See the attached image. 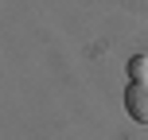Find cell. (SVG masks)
<instances>
[{
  "mask_svg": "<svg viewBox=\"0 0 148 140\" xmlns=\"http://www.w3.org/2000/svg\"><path fill=\"white\" fill-rule=\"evenodd\" d=\"M125 113L136 125L148 128V82H129L125 86Z\"/></svg>",
  "mask_w": 148,
  "mask_h": 140,
  "instance_id": "6da1fadb",
  "label": "cell"
},
{
  "mask_svg": "<svg viewBox=\"0 0 148 140\" xmlns=\"http://www.w3.org/2000/svg\"><path fill=\"white\" fill-rule=\"evenodd\" d=\"M125 74H129V82H148V55H133Z\"/></svg>",
  "mask_w": 148,
  "mask_h": 140,
  "instance_id": "7a4b0ae2",
  "label": "cell"
}]
</instances>
